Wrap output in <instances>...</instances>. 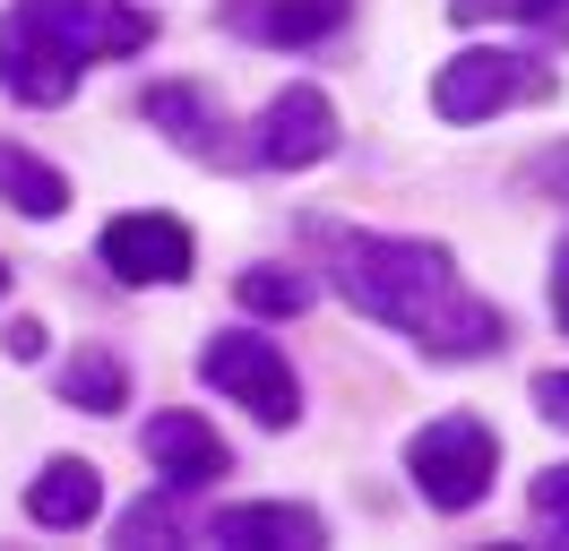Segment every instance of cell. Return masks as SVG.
<instances>
[{"label": "cell", "mask_w": 569, "mask_h": 551, "mask_svg": "<svg viewBox=\"0 0 569 551\" xmlns=\"http://www.w3.org/2000/svg\"><path fill=\"white\" fill-rule=\"evenodd\" d=\"M224 18L259 43H328L355 18V0H224Z\"/></svg>", "instance_id": "11"}, {"label": "cell", "mask_w": 569, "mask_h": 551, "mask_svg": "<svg viewBox=\"0 0 569 551\" xmlns=\"http://www.w3.org/2000/svg\"><path fill=\"white\" fill-rule=\"evenodd\" d=\"M104 268L121 284H181L190 276V224H173V216H112Z\"/></svg>", "instance_id": "6"}, {"label": "cell", "mask_w": 569, "mask_h": 551, "mask_svg": "<svg viewBox=\"0 0 569 551\" xmlns=\"http://www.w3.org/2000/svg\"><path fill=\"white\" fill-rule=\"evenodd\" d=\"M9 353L36 362V353H43V319H9Z\"/></svg>", "instance_id": "21"}, {"label": "cell", "mask_w": 569, "mask_h": 551, "mask_svg": "<svg viewBox=\"0 0 569 551\" xmlns=\"http://www.w3.org/2000/svg\"><path fill=\"white\" fill-rule=\"evenodd\" d=\"M328 147H337V103H328L320 87H284V96L259 112V164L302 172V164H320Z\"/></svg>", "instance_id": "7"}, {"label": "cell", "mask_w": 569, "mask_h": 551, "mask_svg": "<svg viewBox=\"0 0 569 551\" xmlns=\"http://www.w3.org/2000/svg\"><path fill=\"white\" fill-rule=\"evenodd\" d=\"M61 397L87 405V413H121V405H130V379H121L112 353H78L70 371H61Z\"/></svg>", "instance_id": "15"}, {"label": "cell", "mask_w": 569, "mask_h": 551, "mask_svg": "<svg viewBox=\"0 0 569 551\" xmlns=\"http://www.w3.org/2000/svg\"><path fill=\"white\" fill-rule=\"evenodd\" d=\"M242 302L268 310V319H293V310H311V276H293V268H250V276H242Z\"/></svg>", "instance_id": "16"}, {"label": "cell", "mask_w": 569, "mask_h": 551, "mask_svg": "<svg viewBox=\"0 0 569 551\" xmlns=\"http://www.w3.org/2000/svg\"><path fill=\"white\" fill-rule=\"evenodd\" d=\"M458 27H483V18H527V27H569V0H449Z\"/></svg>", "instance_id": "17"}, {"label": "cell", "mask_w": 569, "mask_h": 551, "mask_svg": "<svg viewBox=\"0 0 569 551\" xmlns=\"http://www.w3.org/2000/svg\"><path fill=\"white\" fill-rule=\"evenodd\" d=\"M147 121H164L190 156H216V112L199 87H147Z\"/></svg>", "instance_id": "14"}, {"label": "cell", "mask_w": 569, "mask_h": 551, "mask_svg": "<svg viewBox=\"0 0 569 551\" xmlns=\"http://www.w3.org/2000/svg\"><path fill=\"white\" fill-rule=\"evenodd\" d=\"M0 293H9V259H0Z\"/></svg>", "instance_id": "24"}, {"label": "cell", "mask_w": 569, "mask_h": 551, "mask_svg": "<svg viewBox=\"0 0 569 551\" xmlns=\"http://www.w3.org/2000/svg\"><path fill=\"white\" fill-rule=\"evenodd\" d=\"M328 250H337L346 302L371 310V319H389V328H406V337L423 344V353H440V362H475V353H500V344H509V319L466 293L440 241L337 233Z\"/></svg>", "instance_id": "1"}, {"label": "cell", "mask_w": 569, "mask_h": 551, "mask_svg": "<svg viewBox=\"0 0 569 551\" xmlns=\"http://www.w3.org/2000/svg\"><path fill=\"white\" fill-rule=\"evenodd\" d=\"M156 534H173V500H139L121 517V543H156Z\"/></svg>", "instance_id": "19"}, {"label": "cell", "mask_w": 569, "mask_h": 551, "mask_svg": "<svg viewBox=\"0 0 569 551\" xmlns=\"http://www.w3.org/2000/svg\"><path fill=\"white\" fill-rule=\"evenodd\" d=\"M535 413H552V422L569 431V371H543V379H535Z\"/></svg>", "instance_id": "20"}, {"label": "cell", "mask_w": 569, "mask_h": 551, "mask_svg": "<svg viewBox=\"0 0 569 551\" xmlns=\"http://www.w3.org/2000/svg\"><path fill=\"white\" fill-rule=\"evenodd\" d=\"M0 199L18 207V216H61V207H70V181L43 164V156H27V147H0Z\"/></svg>", "instance_id": "13"}, {"label": "cell", "mask_w": 569, "mask_h": 551, "mask_svg": "<svg viewBox=\"0 0 569 551\" xmlns=\"http://www.w3.org/2000/svg\"><path fill=\"white\" fill-rule=\"evenodd\" d=\"M543 172H552V181H561V190H569V156H552V164H543Z\"/></svg>", "instance_id": "23"}, {"label": "cell", "mask_w": 569, "mask_h": 551, "mask_svg": "<svg viewBox=\"0 0 569 551\" xmlns=\"http://www.w3.org/2000/svg\"><path fill=\"white\" fill-rule=\"evenodd\" d=\"M147 457H156V474L173 482V491H199V482H216L233 465L224 440H216L199 413H156V422H147Z\"/></svg>", "instance_id": "10"}, {"label": "cell", "mask_w": 569, "mask_h": 551, "mask_svg": "<svg viewBox=\"0 0 569 551\" xmlns=\"http://www.w3.org/2000/svg\"><path fill=\"white\" fill-rule=\"evenodd\" d=\"M208 543L224 551H320L328 525L311 509H293V500H250V509H216L208 525H199Z\"/></svg>", "instance_id": "9"}, {"label": "cell", "mask_w": 569, "mask_h": 551, "mask_svg": "<svg viewBox=\"0 0 569 551\" xmlns=\"http://www.w3.org/2000/svg\"><path fill=\"white\" fill-rule=\"evenodd\" d=\"M518 96H543V69L527 52H458V61L431 78L440 121H492L500 103H518Z\"/></svg>", "instance_id": "5"}, {"label": "cell", "mask_w": 569, "mask_h": 551, "mask_svg": "<svg viewBox=\"0 0 569 551\" xmlns=\"http://www.w3.org/2000/svg\"><path fill=\"white\" fill-rule=\"evenodd\" d=\"M96 509H104V482H96L87 457H52V465L36 474V491H27V517L52 525V534H78Z\"/></svg>", "instance_id": "12"}, {"label": "cell", "mask_w": 569, "mask_h": 551, "mask_svg": "<svg viewBox=\"0 0 569 551\" xmlns=\"http://www.w3.org/2000/svg\"><path fill=\"white\" fill-rule=\"evenodd\" d=\"M78 52H61L52 34L36 27H18V18H0V87L9 96H27V103H70L78 96Z\"/></svg>", "instance_id": "8"}, {"label": "cell", "mask_w": 569, "mask_h": 551, "mask_svg": "<svg viewBox=\"0 0 569 551\" xmlns=\"http://www.w3.org/2000/svg\"><path fill=\"white\" fill-rule=\"evenodd\" d=\"M9 18L52 34V43L78 52V61H121V52H147V34H156V18L121 9V0H18Z\"/></svg>", "instance_id": "4"}, {"label": "cell", "mask_w": 569, "mask_h": 551, "mask_svg": "<svg viewBox=\"0 0 569 551\" xmlns=\"http://www.w3.org/2000/svg\"><path fill=\"white\" fill-rule=\"evenodd\" d=\"M552 319L569 328V241H561V259H552Z\"/></svg>", "instance_id": "22"}, {"label": "cell", "mask_w": 569, "mask_h": 551, "mask_svg": "<svg viewBox=\"0 0 569 551\" xmlns=\"http://www.w3.org/2000/svg\"><path fill=\"white\" fill-rule=\"evenodd\" d=\"M535 525H543V534H561V543H569V465H552V474L535 482Z\"/></svg>", "instance_id": "18"}, {"label": "cell", "mask_w": 569, "mask_h": 551, "mask_svg": "<svg viewBox=\"0 0 569 551\" xmlns=\"http://www.w3.org/2000/svg\"><path fill=\"white\" fill-rule=\"evenodd\" d=\"M199 379L224 388V397H233L250 422H268V431H284V422L302 413V388H293V371H284V353L268 337H208L199 344Z\"/></svg>", "instance_id": "3"}, {"label": "cell", "mask_w": 569, "mask_h": 551, "mask_svg": "<svg viewBox=\"0 0 569 551\" xmlns=\"http://www.w3.org/2000/svg\"><path fill=\"white\" fill-rule=\"evenodd\" d=\"M492 465H500V440H492V422H475V413H440V422H423V431L406 440L415 491L449 517L475 509V500L492 491Z\"/></svg>", "instance_id": "2"}]
</instances>
